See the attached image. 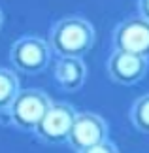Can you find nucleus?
I'll return each instance as SVG.
<instances>
[{"label": "nucleus", "instance_id": "obj_13", "mask_svg": "<svg viewBox=\"0 0 149 153\" xmlns=\"http://www.w3.org/2000/svg\"><path fill=\"white\" fill-rule=\"evenodd\" d=\"M2 25H4V15H2V11H0V28H2Z\"/></svg>", "mask_w": 149, "mask_h": 153}, {"label": "nucleus", "instance_id": "obj_8", "mask_svg": "<svg viewBox=\"0 0 149 153\" xmlns=\"http://www.w3.org/2000/svg\"><path fill=\"white\" fill-rule=\"evenodd\" d=\"M85 78H87V68L81 59L64 57L55 66V81L64 91L72 93L81 89L83 83H85Z\"/></svg>", "mask_w": 149, "mask_h": 153}, {"label": "nucleus", "instance_id": "obj_7", "mask_svg": "<svg viewBox=\"0 0 149 153\" xmlns=\"http://www.w3.org/2000/svg\"><path fill=\"white\" fill-rule=\"evenodd\" d=\"M108 72H110V78L115 83L134 85L147 72V59L115 49V53L108 61Z\"/></svg>", "mask_w": 149, "mask_h": 153}, {"label": "nucleus", "instance_id": "obj_11", "mask_svg": "<svg viewBox=\"0 0 149 153\" xmlns=\"http://www.w3.org/2000/svg\"><path fill=\"white\" fill-rule=\"evenodd\" d=\"M79 153H119V151H117V148L110 142V140H104V142L93 146V148H89L85 151H79Z\"/></svg>", "mask_w": 149, "mask_h": 153}, {"label": "nucleus", "instance_id": "obj_12", "mask_svg": "<svg viewBox=\"0 0 149 153\" xmlns=\"http://www.w3.org/2000/svg\"><path fill=\"white\" fill-rule=\"evenodd\" d=\"M138 10L142 19L149 21V0H138Z\"/></svg>", "mask_w": 149, "mask_h": 153}, {"label": "nucleus", "instance_id": "obj_3", "mask_svg": "<svg viewBox=\"0 0 149 153\" xmlns=\"http://www.w3.org/2000/svg\"><path fill=\"white\" fill-rule=\"evenodd\" d=\"M51 49L49 44L38 36H23L11 44L10 61L11 64L25 74H38L49 64Z\"/></svg>", "mask_w": 149, "mask_h": 153}, {"label": "nucleus", "instance_id": "obj_2", "mask_svg": "<svg viewBox=\"0 0 149 153\" xmlns=\"http://www.w3.org/2000/svg\"><path fill=\"white\" fill-rule=\"evenodd\" d=\"M51 100L44 91L40 89H27L19 91L15 100L11 102L8 115L11 125L17 127L19 131L25 132H34L40 121L44 119L45 111L49 110Z\"/></svg>", "mask_w": 149, "mask_h": 153}, {"label": "nucleus", "instance_id": "obj_10", "mask_svg": "<svg viewBox=\"0 0 149 153\" xmlns=\"http://www.w3.org/2000/svg\"><path fill=\"white\" fill-rule=\"evenodd\" d=\"M130 119H132V125L138 128V131L149 134V93L142 95L138 100L132 104Z\"/></svg>", "mask_w": 149, "mask_h": 153}, {"label": "nucleus", "instance_id": "obj_9", "mask_svg": "<svg viewBox=\"0 0 149 153\" xmlns=\"http://www.w3.org/2000/svg\"><path fill=\"white\" fill-rule=\"evenodd\" d=\"M21 87L17 74L8 68H0V111H8L11 102L19 95Z\"/></svg>", "mask_w": 149, "mask_h": 153}, {"label": "nucleus", "instance_id": "obj_6", "mask_svg": "<svg viewBox=\"0 0 149 153\" xmlns=\"http://www.w3.org/2000/svg\"><path fill=\"white\" fill-rule=\"evenodd\" d=\"M108 140V125L96 114H77L66 142L74 151H85Z\"/></svg>", "mask_w": 149, "mask_h": 153}, {"label": "nucleus", "instance_id": "obj_4", "mask_svg": "<svg viewBox=\"0 0 149 153\" xmlns=\"http://www.w3.org/2000/svg\"><path fill=\"white\" fill-rule=\"evenodd\" d=\"M76 110L64 102H51L49 110L45 111L44 119L36 127V136L45 144H62L68 140L76 121Z\"/></svg>", "mask_w": 149, "mask_h": 153}, {"label": "nucleus", "instance_id": "obj_1", "mask_svg": "<svg viewBox=\"0 0 149 153\" xmlns=\"http://www.w3.org/2000/svg\"><path fill=\"white\" fill-rule=\"evenodd\" d=\"M94 45V28L83 17H64L49 34V49L61 59H83Z\"/></svg>", "mask_w": 149, "mask_h": 153}, {"label": "nucleus", "instance_id": "obj_5", "mask_svg": "<svg viewBox=\"0 0 149 153\" xmlns=\"http://www.w3.org/2000/svg\"><path fill=\"white\" fill-rule=\"evenodd\" d=\"M113 44L117 51L132 53L138 57H149V21L142 17L125 19L113 32Z\"/></svg>", "mask_w": 149, "mask_h": 153}]
</instances>
